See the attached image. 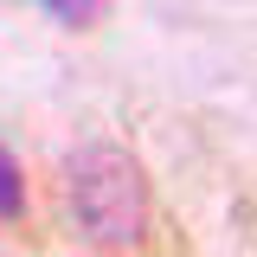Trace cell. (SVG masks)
<instances>
[{
	"label": "cell",
	"mask_w": 257,
	"mask_h": 257,
	"mask_svg": "<svg viewBox=\"0 0 257 257\" xmlns=\"http://www.w3.org/2000/svg\"><path fill=\"white\" fill-rule=\"evenodd\" d=\"M64 199L84 238L103 251H135L148 231V180L122 142H84L64 167Z\"/></svg>",
	"instance_id": "6da1fadb"
},
{
	"label": "cell",
	"mask_w": 257,
	"mask_h": 257,
	"mask_svg": "<svg viewBox=\"0 0 257 257\" xmlns=\"http://www.w3.org/2000/svg\"><path fill=\"white\" fill-rule=\"evenodd\" d=\"M20 206H26V180H20V161L0 142V219H20Z\"/></svg>",
	"instance_id": "7a4b0ae2"
},
{
	"label": "cell",
	"mask_w": 257,
	"mask_h": 257,
	"mask_svg": "<svg viewBox=\"0 0 257 257\" xmlns=\"http://www.w3.org/2000/svg\"><path fill=\"white\" fill-rule=\"evenodd\" d=\"M58 26H96L103 13H109V0H39Z\"/></svg>",
	"instance_id": "3957f363"
}]
</instances>
